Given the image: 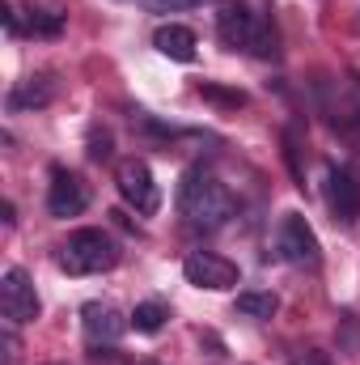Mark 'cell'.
Listing matches in <instances>:
<instances>
[{
	"label": "cell",
	"instance_id": "obj_4",
	"mask_svg": "<svg viewBox=\"0 0 360 365\" xmlns=\"http://www.w3.org/2000/svg\"><path fill=\"white\" fill-rule=\"evenodd\" d=\"M38 293H34V280L26 268H4L0 276V314L9 319V327H26L38 319Z\"/></svg>",
	"mask_w": 360,
	"mask_h": 365
},
{
	"label": "cell",
	"instance_id": "obj_11",
	"mask_svg": "<svg viewBox=\"0 0 360 365\" xmlns=\"http://www.w3.org/2000/svg\"><path fill=\"white\" fill-rule=\"evenodd\" d=\"M153 47L166 56V60H179V64H191L195 60V30L191 26H179V21H166V26H157V34H153Z\"/></svg>",
	"mask_w": 360,
	"mask_h": 365
},
{
	"label": "cell",
	"instance_id": "obj_10",
	"mask_svg": "<svg viewBox=\"0 0 360 365\" xmlns=\"http://www.w3.org/2000/svg\"><path fill=\"white\" fill-rule=\"evenodd\" d=\"M250 30H255V9H246V4H221V13H216V34H221V43L229 47V51H250Z\"/></svg>",
	"mask_w": 360,
	"mask_h": 365
},
{
	"label": "cell",
	"instance_id": "obj_6",
	"mask_svg": "<svg viewBox=\"0 0 360 365\" xmlns=\"http://www.w3.org/2000/svg\"><path fill=\"white\" fill-rule=\"evenodd\" d=\"M182 276H186L195 289H208V293H225V289H233V284L242 280V272H238L233 259L212 255V251H191V255L182 259Z\"/></svg>",
	"mask_w": 360,
	"mask_h": 365
},
{
	"label": "cell",
	"instance_id": "obj_5",
	"mask_svg": "<svg viewBox=\"0 0 360 365\" xmlns=\"http://www.w3.org/2000/svg\"><path fill=\"white\" fill-rule=\"evenodd\" d=\"M115 182H119V195H123L140 217H153V212L162 208V191H157V182H153L149 162H140V158H123L119 170H115Z\"/></svg>",
	"mask_w": 360,
	"mask_h": 365
},
{
	"label": "cell",
	"instance_id": "obj_23",
	"mask_svg": "<svg viewBox=\"0 0 360 365\" xmlns=\"http://www.w3.org/2000/svg\"><path fill=\"white\" fill-rule=\"evenodd\" d=\"M292 365H331V361H327L322 353H314V349H309V353H301V357H297Z\"/></svg>",
	"mask_w": 360,
	"mask_h": 365
},
{
	"label": "cell",
	"instance_id": "obj_16",
	"mask_svg": "<svg viewBox=\"0 0 360 365\" xmlns=\"http://www.w3.org/2000/svg\"><path fill=\"white\" fill-rule=\"evenodd\" d=\"M26 30H30V34H43V38H55V34L64 30V17H60V13H51V9H30Z\"/></svg>",
	"mask_w": 360,
	"mask_h": 365
},
{
	"label": "cell",
	"instance_id": "obj_15",
	"mask_svg": "<svg viewBox=\"0 0 360 365\" xmlns=\"http://www.w3.org/2000/svg\"><path fill=\"white\" fill-rule=\"evenodd\" d=\"M166 319H170V306H166V302H140V306L132 310V327L144 331V336H157V331L166 327Z\"/></svg>",
	"mask_w": 360,
	"mask_h": 365
},
{
	"label": "cell",
	"instance_id": "obj_19",
	"mask_svg": "<svg viewBox=\"0 0 360 365\" xmlns=\"http://www.w3.org/2000/svg\"><path fill=\"white\" fill-rule=\"evenodd\" d=\"M195 4H203V0H144L149 13H182V9H195Z\"/></svg>",
	"mask_w": 360,
	"mask_h": 365
},
{
	"label": "cell",
	"instance_id": "obj_14",
	"mask_svg": "<svg viewBox=\"0 0 360 365\" xmlns=\"http://www.w3.org/2000/svg\"><path fill=\"white\" fill-rule=\"evenodd\" d=\"M250 51L259 56V60H275L280 56V38H275V21H271V13H255V30H250Z\"/></svg>",
	"mask_w": 360,
	"mask_h": 365
},
{
	"label": "cell",
	"instance_id": "obj_12",
	"mask_svg": "<svg viewBox=\"0 0 360 365\" xmlns=\"http://www.w3.org/2000/svg\"><path fill=\"white\" fill-rule=\"evenodd\" d=\"M55 98V77L51 73H34L26 81H17L9 93V110H43Z\"/></svg>",
	"mask_w": 360,
	"mask_h": 365
},
{
	"label": "cell",
	"instance_id": "obj_22",
	"mask_svg": "<svg viewBox=\"0 0 360 365\" xmlns=\"http://www.w3.org/2000/svg\"><path fill=\"white\" fill-rule=\"evenodd\" d=\"M90 158H93V162H106V158H110V136H93Z\"/></svg>",
	"mask_w": 360,
	"mask_h": 365
},
{
	"label": "cell",
	"instance_id": "obj_8",
	"mask_svg": "<svg viewBox=\"0 0 360 365\" xmlns=\"http://www.w3.org/2000/svg\"><path fill=\"white\" fill-rule=\"evenodd\" d=\"M85 204H90L85 179L73 175V170H64V166H55V170H51V182H47V212L68 221V217H81Z\"/></svg>",
	"mask_w": 360,
	"mask_h": 365
},
{
	"label": "cell",
	"instance_id": "obj_9",
	"mask_svg": "<svg viewBox=\"0 0 360 365\" xmlns=\"http://www.w3.org/2000/svg\"><path fill=\"white\" fill-rule=\"evenodd\" d=\"M81 327H85L90 344H115V340L132 327V319H123L110 302H90V306L81 310Z\"/></svg>",
	"mask_w": 360,
	"mask_h": 365
},
{
	"label": "cell",
	"instance_id": "obj_18",
	"mask_svg": "<svg viewBox=\"0 0 360 365\" xmlns=\"http://www.w3.org/2000/svg\"><path fill=\"white\" fill-rule=\"evenodd\" d=\"M335 331H339V349H344V353H360V319L352 310L339 314V327H335Z\"/></svg>",
	"mask_w": 360,
	"mask_h": 365
},
{
	"label": "cell",
	"instance_id": "obj_13",
	"mask_svg": "<svg viewBox=\"0 0 360 365\" xmlns=\"http://www.w3.org/2000/svg\"><path fill=\"white\" fill-rule=\"evenodd\" d=\"M275 310H280V297L271 289H246V293H238V314H246V319L268 323V319H275Z\"/></svg>",
	"mask_w": 360,
	"mask_h": 365
},
{
	"label": "cell",
	"instance_id": "obj_7",
	"mask_svg": "<svg viewBox=\"0 0 360 365\" xmlns=\"http://www.w3.org/2000/svg\"><path fill=\"white\" fill-rule=\"evenodd\" d=\"M327 208L339 225H356L360 217V170L356 166H331L327 175Z\"/></svg>",
	"mask_w": 360,
	"mask_h": 365
},
{
	"label": "cell",
	"instance_id": "obj_21",
	"mask_svg": "<svg viewBox=\"0 0 360 365\" xmlns=\"http://www.w3.org/2000/svg\"><path fill=\"white\" fill-rule=\"evenodd\" d=\"M0 13H4V30H9V38H17V34L26 30V26H21V17H17V9H13V4H4Z\"/></svg>",
	"mask_w": 360,
	"mask_h": 365
},
{
	"label": "cell",
	"instance_id": "obj_1",
	"mask_svg": "<svg viewBox=\"0 0 360 365\" xmlns=\"http://www.w3.org/2000/svg\"><path fill=\"white\" fill-rule=\"evenodd\" d=\"M179 212L195 230H221L233 217V195L203 166H191L179 182Z\"/></svg>",
	"mask_w": 360,
	"mask_h": 365
},
{
	"label": "cell",
	"instance_id": "obj_17",
	"mask_svg": "<svg viewBox=\"0 0 360 365\" xmlns=\"http://www.w3.org/2000/svg\"><path fill=\"white\" fill-rule=\"evenodd\" d=\"M199 98H203V102H216V106H229V110L246 106V93L242 90H225V86H216V81H203V86H199Z\"/></svg>",
	"mask_w": 360,
	"mask_h": 365
},
{
	"label": "cell",
	"instance_id": "obj_3",
	"mask_svg": "<svg viewBox=\"0 0 360 365\" xmlns=\"http://www.w3.org/2000/svg\"><path fill=\"white\" fill-rule=\"evenodd\" d=\"M275 251H280V259H288L292 268H318V264H322L318 234L309 230V221H305L301 212H284V217H280Z\"/></svg>",
	"mask_w": 360,
	"mask_h": 365
},
{
	"label": "cell",
	"instance_id": "obj_2",
	"mask_svg": "<svg viewBox=\"0 0 360 365\" xmlns=\"http://www.w3.org/2000/svg\"><path fill=\"white\" fill-rule=\"evenodd\" d=\"M119 264V242L106 230H77L60 247V268L68 276H102Z\"/></svg>",
	"mask_w": 360,
	"mask_h": 365
},
{
	"label": "cell",
	"instance_id": "obj_20",
	"mask_svg": "<svg viewBox=\"0 0 360 365\" xmlns=\"http://www.w3.org/2000/svg\"><path fill=\"white\" fill-rule=\"evenodd\" d=\"M339 132H344V140H352V145L360 149V110H356V115H344Z\"/></svg>",
	"mask_w": 360,
	"mask_h": 365
}]
</instances>
